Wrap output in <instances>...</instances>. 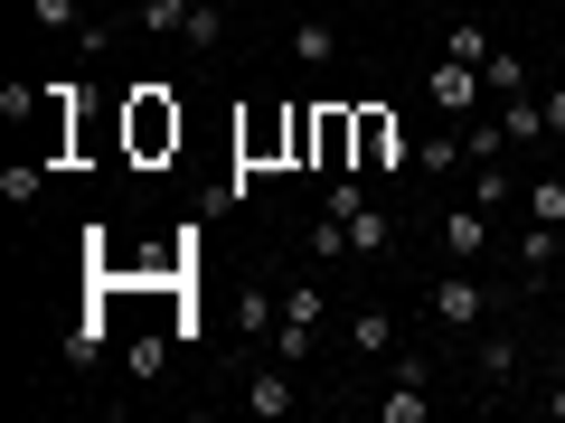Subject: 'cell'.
<instances>
[{
	"label": "cell",
	"instance_id": "1",
	"mask_svg": "<svg viewBox=\"0 0 565 423\" xmlns=\"http://www.w3.org/2000/svg\"><path fill=\"white\" fill-rule=\"evenodd\" d=\"M405 161H415L405 122L386 113V104H359V170H405Z\"/></svg>",
	"mask_w": 565,
	"mask_h": 423
},
{
	"label": "cell",
	"instance_id": "2",
	"mask_svg": "<svg viewBox=\"0 0 565 423\" xmlns=\"http://www.w3.org/2000/svg\"><path fill=\"white\" fill-rule=\"evenodd\" d=\"M170 141H180V104H170L161 85H132V151H141V161H161Z\"/></svg>",
	"mask_w": 565,
	"mask_h": 423
},
{
	"label": "cell",
	"instance_id": "3",
	"mask_svg": "<svg viewBox=\"0 0 565 423\" xmlns=\"http://www.w3.org/2000/svg\"><path fill=\"white\" fill-rule=\"evenodd\" d=\"M500 302H509V292H490V282H471V273H444V282H434V321H444V329L490 321Z\"/></svg>",
	"mask_w": 565,
	"mask_h": 423
},
{
	"label": "cell",
	"instance_id": "4",
	"mask_svg": "<svg viewBox=\"0 0 565 423\" xmlns=\"http://www.w3.org/2000/svg\"><path fill=\"white\" fill-rule=\"evenodd\" d=\"M471 95H490V85H481V66H462V57H444L434 76H424V104H434V113H452V122L471 113Z\"/></svg>",
	"mask_w": 565,
	"mask_h": 423
},
{
	"label": "cell",
	"instance_id": "5",
	"mask_svg": "<svg viewBox=\"0 0 565 423\" xmlns=\"http://www.w3.org/2000/svg\"><path fill=\"white\" fill-rule=\"evenodd\" d=\"M292 404H302V395H292V367H264V377H245V414L282 423V414H292Z\"/></svg>",
	"mask_w": 565,
	"mask_h": 423
},
{
	"label": "cell",
	"instance_id": "6",
	"mask_svg": "<svg viewBox=\"0 0 565 423\" xmlns=\"http://www.w3.org/2000/svg\"><path fill=\"white\" fill-rule=\"evenodd\" d=\"M349 348H359V358H386V348H396V311L359 302V311H349Z\"/></svg>",
	"mask_w": 565,
	"mask_h": 423
},
{
	"label": "cell",
	"instance_id": "7",
	"mask_svg": "<svg viewBox=\"0 0 565 423\" xmlns=\"http://www.w3.org/2000/svg\"><path fill=\"white\" fill-rule=\"evenodd\" d=\"M481 245H500V236H490L481 198H471V207H452V217H444V254H452V263H471V254H481Z\"/></svg>",
	"mask_w": 565,
	"mask_h": 423
},
{
	"label": "cell",
	"instance_id": "8",
	"mask_svg": "<svg viewBox=\"0 0 565 423\" xmlns=\"http://www.w3.org/2000/svg\"><path fill=\"white\" fill-rule=\"evenodd\" d=\"M180 47H226V10H207V0H189V20H180Z\"/></svg>",
	"mask_w": 565,
	"mask_h": 423
},
{
	"label": "cell",
	"instance_id": "9",
	"mask_svg": "<svg viewBox=\"0 0 565 423\" xmlns=\"http://www.w3.org/2000/svg\"><path fill=\"white\" fill-rule=\"evenodd\" d=\"M509 377H519V339L500 329V339H481V395H500Z\"/></svg>",
	"mask_w": 565,
	"mask_h": 423
},
{
	"label": "cell",
	"instance_id": "10",
	"mask_svg": "<svg viewBox=\"0 0 565 423\" xmlns=\"http://www.w3.org/2000/svg\"><path fill=\"white\" fill-rule=\"evenodd\" d=\"M500 132H509V141H537V132H546V104H537V95H500Z\"/></svg>",
	"mask_w": 565,
	"mask_h": 423
},
{
	"label": "cell",
	"instance_id": "11",
	"mask_svg": "<svg viewBox=\"0 0 565 423\" xmlns=\"http://www.w3.org/2000/svg\"><path fill=\"white\" fill-rule=\"evenodd\" d=\"M292 57H302V66H330V57H340V29H330V20H302V29H292Z\"/></svg>",
	"mask_w": 565,
	"mask_h": 423
},
{
	"label": "cell",
	"instance_id": "12",
	"mask_svg": "<svg viewBox=\"0 0 565 423\" xmlns=\"http://www.w3.org/2000/svg\"><path fill=\"white\" fill-rule=\"evenodd\" d=\"M377 414L386 423H424V414H434V395H424L415 377H396V395H377Z\"/></svg>",
	"mask_w": 565,
	"mask_h": 423
},
{
	"label": "cell",
	"instance_id": "13",
	"mask_svg": "<svg viewBox=\"0 0 565 423\" xmlns=\"http://www.w3.org/2000/svg\"><path fill=\"white\" fill-rule=\"evenodd\" d=\"M481 85H490V95H527V66L509 57V47H490V57H481Z\"/></svg>",
	"mask_w": 565,
	"mask_h": 423
},
{
	"label": "cell",
	"instance_id": "14",
	"mask_svg": "<svg viewBox=\"0 0 565 423\" xmlns=\"http://www.w3.org/2000/svg\"><path fill=\"white\" fill-rule=\"evenodd\" d=\"M95 358H104V321H95V311H85V321L66 329V367H76V377H85V367H95Z\"/></svg>",
	"mask_w": 565,
	"mask_h": 423
},
{
	"label": "cell",
	"instance_id": "15",
	"mask_svg": "<svg viewBox=\"0 0 565 423\" xmlns=\"http://www.w3.org/2000/svg\"><path fill=\"white\" fill-rule=\"evenodd\" d=\"M527 226H565V180H556V170L527 188Z\"/></svg>",
	"mask_w": 565,
	"mask_h": 423
},
{
	"label": "cell",
	"instance_id": "16",
	"mask_svg": "<svg viewBox=\"0 0 565 423\" xmlns=\"http://www.w3.org/2000/svg\"><path fill=\"white\" fill-rule=\"evenodd\" d=\"M321 321V282H292V292H282V321L274 329H311Z\"/></svg>",
	"mask_w": 565,
	"mask_h": 423
},
{
	"label": "cell",
	"instance_id": "17",
	"mask_svg": "<svg viewBox=\"0 0 565 423\" xmlns=\"http://www.w3.org/2000/svg\"><path fill=\"white\" fill-rule=\"evenodd\" d=\"M415 161H424V170H462L471 151H462V132H424V141H415Z\"/></svg>",
	"mask_w": 565,
	"mask_h": 423
},
{
	"label": "cell",
	"instance_id": "18",
	"mask_svg": "<svg viewBox=\"0 0 565 423\" xmlns=\"http://www.w3.org/2000/svg\"><path fill=\"white\" fill-rule=\"evenodd\" d=\"M444 57H462V66H481V57H490V29H481V20H452V39H444Z\"/></svg>",
	"mask_w": 565,
	"mask_h": 423
},
{
	"label": "cell",
	"instance_id": "19",
	"mask_svg": "<svg viewBox=\"0 0 565 423\" xmlns=\"http://www.w3.org/2000/svg\"><path fill=\"white\" fill-rule=\"evenodd\" d=\"M509 188H519V180H509V170H500V161H471V198H481V207H500V198H509Z\"/></svg>",
	"mask_w": 565,
	"mask_h": 423
},
{
	"label": "cell",
	"instance_id": "20",
	"mask_svg": "<svg viewBox=\"0 0 565 423\" xmlns=\"http://www.w3.org/2000/svg\"><path fill=\"white\" fill-rule=\"evenodd\" d=\"M180 20H189V0H141V29L151 39H180Z\"/></svg>",
	"mask_w": 565,
	"mask_h": 423
},
{
	"label": "cell",
	"instance_id": "21",
	"mask_svg": "<svg viewBox=\"0 0 565 423\" xmlns=\"http://www.w3.org/2000/svg\"><path fill=\"white\" fill-rule=\"evenodd\" d=\"M29 20L39 29H85V0H29Z\"/></svg>",
	"mask_w": 565,
	"mask_h": 423
},
{
	"label": "cell",
	"instance_id": "22",
	"mask_svg": "<svg viewBox=\"0 0 565 423\" xmlns=\"http://www.w3.org/2000/svg\"><path fill=\"white\" fill-rule=\"evenodd\" d=\"M462 151H471V161H500V151H509V132H500V122H471V132H462Z\"/></svg>",
	"mask_w": 565,
	"mask_h": 423
},
{
	"label": "cell",
	"instance_id": "23",
	"mask_svg": "<svg viewBox=\"0 0 565 423\" xmlns=\"http://www.w3.org/2000/svg\"><path fill=\"white\" fill-rule=\"evenodd\" d=\"M546 414L565 423V358H556V377H546Z\"/></svg>",
	"mask_w": 565,
	"mask_h": 423
},
{
	"label": "cell",
	"instance_id": "24",
	"mask_svg": "<svg viewBox=\"0 0 565 423\" xmlns=\"http://www.w3.org/2000/svg\"><path fill=\"white\" fill-rule=\"evenodd\" d=\"M546 132H556V141H565V95H546Z\"/></svg>",
	"mask_w": 565,
	"mask_h": 423
}]
</instances>
